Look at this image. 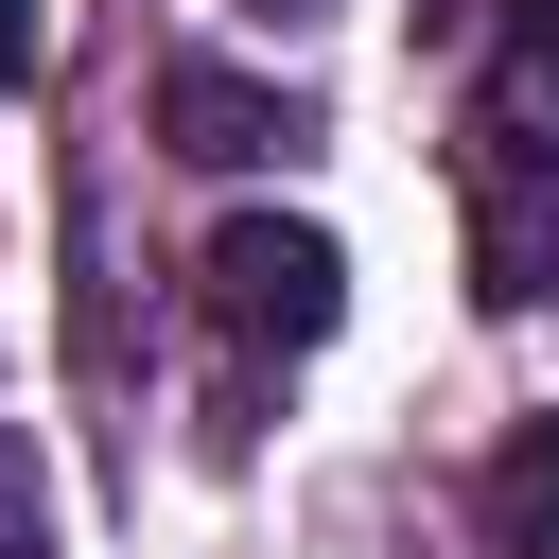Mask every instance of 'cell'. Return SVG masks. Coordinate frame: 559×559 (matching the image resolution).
<instances>
[{"mask_svg":"<svg viewBox=\"0 0 559 559\" xmlns=\"http://www.w3.org/2000/svg\"><path fill=\"white\" fill-rule=\"evenodd\" d=\"M192 280H210V314H227L245 349H314V332L349 314V245H332L314 210H227Z\"/></svg>","mask_w":559,"mask_h":559,"instance_id":"cell-1","label":"cell"},{"mask_svg":"<svg viewBox=\"0 0 559 559\" xmlns=\"http://www.w3.org/2000/svg\"><path fill=\"white\" fill-rule=\"evenodd\" d=\"M157 140H175V157H210V175H262V157H297V140H314V105H297V87H245V70H210V52H192V70H157Z\"/></svg>","mask_w":559,"mask_h":559,"instance_id":"cell-2","label":"cell"},{"mask_svg":"<svg viewBox=\"0 0 559 559\" xmlns=\"http://www.w3.org/2000/svg\"><path fill=\"white\" fill-rule=\"evenodd\" d=\"M472 542H489V559H559V419H507V437H489Z\"/></svg>","mask_w":559,"mask_h":559,"instance_id":"cell-3","label":"cell"},{"mask_svg":"<svg viewBox=\"0 0 559 559\" xmlns=\"http://www.w3.org/2000/svg\"><path fill=\"white\" fill-rule=\"evenodd\" d=\"M507 52H542V70H559V0H507Z\"/></svg>","mask_w":559,"mask_h":559,"instance_id":"cell-4","label":"cell"},{"mask_svg":"<svg viewBox=\"0 0 559 559\" xmlns=\"http://www.w3.org/2000/svg\"><path fill=\"white\" fill-rule=\"evenodd\" d=\"M35 35H52V17H35V0H0V87L35 70Z\"/></svg>","mask_w":559,"mask_h":559,"instance_id":"cell-5","label":"cell"},{"mask_svg":"<svg viewBox=\"0 0 559 559\" xmlns=\"http://www.w3.org/2000/svg\"><path fill=\"white\" fill-rule=\"evenodd\" d=\"M245 17H332V0H245Z\"/></svg>","mask_w":559,"mask_h":559,"instance_id":"cell-6","label":"cell"},{"mask_svg":"<svg viewBox=\"0 0 559 559\" xmlns=\"http://www.w3.org/2000/svg\"><path fill=\"white\" fill-rule=\"evenodd\" d=\"M0 559H35V542H0Z\"/></svg>","mask_w":559,"mask_h":559,"instance_id":"cell-7","label":"cell"}]
</instances>
